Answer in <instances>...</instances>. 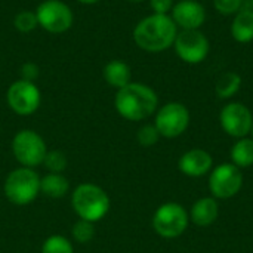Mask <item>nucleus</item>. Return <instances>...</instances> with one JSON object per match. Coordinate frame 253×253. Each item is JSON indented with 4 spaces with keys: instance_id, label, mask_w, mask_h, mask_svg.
I'll return each mask as SVG.
<instances>
[{
    "instance_id": "11",
    "label": "nucleus",
    "mask_w": 253,
    "mask_h": 253,
    "mask_svg": "<svg viewBox=\"0 0 253 253\" xmlns=\"http://www.w3.org/2000/svg\"><path fill=\"white\" fill-rule=\"evenodd\" d=\"M7 104L16 114L30 116L40 105V92L33 82L18 80L7 89Z\"/></svg>"
},
{
    "instance_id": "31",
    "label": "nucleus",
    "mask_w": 253,
    "mask_h": 253,
    "mask_svg": "<svg viewBox=\"0 0 253 253\" xmlns=\"http://www.w3.org/2000/svg\"><path fill=\"white\" fill-rule=\"evenodd\" d=\"M252 133H253V126H252Z\"/></svg>"
},
{
    "instance_id": "15",
    "label": "nucleus",
    "mask_w": 253,
    "mask_h": 253,
    "mask_svg": "<svg viewBox=\"0 0 253 253\" xmlns=\"http://www.w3.org/2000/svg\"><path fill=\"white\" fill-rule=\"evenodd\" d=\"M218 213H219L218 203L213 199L206 197L194 203L191 209V221L199 227H208L216 221Z\"/></svg>"
},
{
    "instance_id": "16",
    "label": "nucleus",
    "mask_w": 253,
    "mask_h": 253,
    "mask_svg": "<svg viewBox=\"0 0 253 253\" xmlns=\"http://www.w3.org/2000/svg\"><path fill=\"white\" fill-rule=\"evenodd\" d=\"M104 79L114 87H125L130 83V68L122 61H111L104 67Z\"/></svg>"
},
{
    "instance_id": "2",
    "label": "nucleus",
    "mask_w": 253,
    "mask_h": 253,
    "mask_svg": "<svg viewBox=\"0 0 253 253\" xmlns=\"http://www.w3.org/2000/svg\"><path fill=\"white\" fill-rule=\"evenodd\" d=\"M156 92L141 83H129L119 89L116 95V110L127 120L138 122L151 116L157 108Z\"/></svg>"
},
{
    "instance_id": "20",
    "label": "nucleus",
    "mask_w": 253,
    "mask_h": 253,
    "mask_svg": "<svg viewBox=\"0 0 253 253\" xmlns=\"http://www.w3.org/2000/svg\"><path fill=\"white\" fill-rule=\"evenodd\" d=\"M242 86V77L237 73H225L216 82V95L219 98H230L239 92Z\"/></svg>"
},
{
    "instance_id": "3",
    "label": "nucleus",
    "mask_w": 253,
    "mask_h": 253,
    "mask_svg": "<svg viewBox=\"0 0 253 253\" xmlns=\"http://www.w3.org/2000/svg\"><path fill=\"white\" fill-rule=\"evenodd\" d=\"M73 208L80 219L96 222L102 219L110 209L107 193L93 184H82L73 193Z\"/></svg>"
},
{
    "instance_id": "27",
    "label": "nucleus",
    "mask_w": 253,
    "mask_h": 253,
    "mask_svg": "<svg viewBox=\"0 0 253 253\" xmlns=\"http://www.w3.org/2000/svg\"><path fill=\"white\" fill-rule=\"evenodd\" d=\"M21 76H22V80H27V82H33L34 79H37L39 76V68L36 64H31V62H27L22 65L21 68Z\"/></svg>"
},
{
    "instance_id": "10",
    "label": "nucleus",
    "mask_w": 253,
    "mask_h": 253,
    "mask_svg": "<svg viewBox=\"0 0 253 253\" xmlns=\"http://www.w3.org/2000/svg\"><path fill=\"white\" fill-rule=\"evenodd\" d=\"M243 185V175L236 165L218 166L209 178V188L218 199H230L236 196Z\"/></svg>"
},
{
    "instance_id": "13",
    "label": "nucleus",
    "mask_w": 253,
    "mask_h": 253,
    "mask_svg": "<svg viewBox=\"0 0 253 253\" xmlns=\"http://www.w3.org/2000/svg\"><path fill=\"white\" fill-rule=\"evenodd\" d=\"M172 19L184 30H199L206 19V10L196 0H182L173 6Z\"/></svg>"
},
{
    "instance_id": "1",
    "label": "nucleus",
    "mask_w": 253,
    "mask_h": 253,
    "mask_svg": "<svg viewBox=\"0 0 253 253\" xmlns=\"http://www.w3.org/2000/svg\"><path fill=\"white\" fill-rule=\"evenodd\" d=\"M176 24L168 15L154 13L144 18L133 31L136 44L148 52H162L176 39Z\"/></svg>"
},
{
    "instance_id": "12",
    "label": "nucleus",
    "mask_w": 253,
    "mask_h": 253,
    "mask_svg": "<svg viewBox=\"0 0 253 253\" xmlns=\"http://www.w3.org/2000/svg\"><path fill=\"white\" fill-rule=\"evenodd\" d=\"M219 120L224 130L236 138H243L252 130V113L246 105L240 102H231L225 105L221 111Z\"/></svg>"
},
{
    "instance_id": "29",
    "label": "nucleus",
    "mask_w": 253,
    "mask_h": 253,
    "mask_svg": "<svg viewBox=\"0 0 253 253\" xmlns=\"http://www.w3.org/2000/svg\"><path fill=\"white\" fill-rule=\"evenodd\" d=\"M77 1H82V3H87V4H92V3H96L99 0H77Z\"/></svg>"
},
{
    "instance_id": "18",
    "label": "nucleus",
    "mask_w": 253,
    "mask_h": 253,
    "mask_svg": "<svg viewBox=\"0 0 253 253\" xmlns=\"http://www.w3.org/2000/svg\"><path fill=\"white\" fill-rule=\"evenodd\" d=\"M70 184L61 173H49L40 179V191L52 199H61L67 194Z\"/></svg>"
},
{
    "instance_id": "30",
    "label": "nucleus",
    "mask_w": 253,
    "mask_h": 253,
    "mask_svg": "<svg viewBox=\"0 0 253 253\" xmlns=\"http://www.w3.org/2000/svg\"><path fill=\"white\" fill-rule=\"evenodd\" d=\"M129 1H144V0H129Z\"/></svg>"
},
{
    "instance_id": "5",
    "label": "nucleus",
    "mask_w": 253,
    "mask_h": 253,
    "mask_svg": "<svg viewBox=\"0 0 253 253\" xmlns=\"http://www.w3.org/2000/svg\"><path fill=\"white\" fill-rule=\"evenodd\" d=\"M15 159L25 168H33L43 163L46 157V144L42 136L33 130H21L12 141Z\"/></svg>"
},
{
    "instance_id": "26",
    "label": "nucleus",
    "mask_w": 253,
    "mask_h": 253,
    "mask_svg": "<svg viewBox=\"0 0 253 253\" xmlns=\"http://www.w3.org/2000/svg\"><path fill=\"white\" fill-rule=\"evenodd\" d=\"M242 3H243V0H213L216 10L224 15H231V13L237 12L240 9Z\"/></svg>"
},
{
    "instance_id": "19",
    "label": "nucleus",
    "mask_w": 253,
    "mask_h": 253,
    "mask_svg": "<svg viewBox=\"0 0 253 253\" xmlns=\"http://www.w3.org/2000/svg\"><path fill=\"white\" fill-rule=\"evenodd\" d=\"M231 159L237 168H248L253 165V141L240 139L231 150Z\"/></svg>"
},
{
    "instance_id": "7",
    "label": "nucleus",
    "mask_w": 253,
    "mask_h": 253,
    "mask_svg": "<svg viewBox=\"0 0 253 253\" xmlns=\"http://www.w3.org/2000/svg\"><path fill=\"white\" fill-rule=\"evenodd\" d=\"M39 24L49 33H64L73 24V13L70 7L59 0L43 1L36 12Z\"/></svg>"
},
{
    "instance_id": "4",
    "label": "nucleus",
    "mask_w": 253,
    "mask_h": 253,
    "mask_svg": "<svg viewBox=\"0 0 253 253\" xmlns=\"http://www.w3.org/2000/svg\"><path fill=\"white\" fill-rule=\"evenodd\" d=\"M40 191V178L30 168L12 170L4 181V194L13 205L24 206L31 203Z\"/></svg>"
},
{
    "instance_id": "25",
    "label": "nucleus",
    "mask_w": 253,
    "mask_h": 253,
    "mask_svg": "<svg viewBox=\"0 0 253 253\" xmlns=\"http://www.w3.org/2000/svg\"><path fill=\"white\" fill-rule=\"evenodd\" d=\"M159 136H160V133H159L156 126L145 125L138 132V142L142 147H151V145H154L159 141Z\"/></svg>"
},
{
    "instance_id": "22",
    "label": "nucleus",
    "mask_w": 253,
    "mask_h": 253,
    "mask_svg": "<svg viewBox=\"0 0 253 253\" xmlns=\"http://www.w3.org/2000/svg\"><path fill=\"white\" fill-rule=\"evenodd\" d=\"M43 163L50 170V173H61L67 168V157L62 151L53 150V151L46 153Z\"/></svg>"
},
{
    "instance_id": "6",
    "label": "nucleus",
    "mask_w": 253,
    "mask_h": 253,
    "mask_svg": "<svg viewBox=\"0 0 253 253\" xmlns=\"http://www.w3.org/2000/svg\"><path fill=\"white\" fill-rule=\"evenodd\" d=\"M188 225V215L178 203H166L157 209L153 218V227L157 234L166 239L181 236Z\"/></svg>"
},
{
    "instance_id": "24",
    "label": "nucleus",
    "mask_w": 253,
    "mask_h": 253,
    "mask_svg": "<svg viewBox=\"0 0 253 253\" xmlns=\"http://www.w3.org/2000/svg\"><path fill=\"white\" fill-rule=\"evenodd\" d=\"M16 30H19L21 33H30L36 28V25L39 24L37 21V16L34 12H30V10H22L19 12L16 16H15V21H13Z\"/></svg>"
},
{
    "instance_id": "28",
    "label": "nucleus",
    "mask_w": 253,
    "mask_h": 253,
    "mask_svg": "<svg viewBox=\"0 0 253 253\" xmlns=\"http://www.w3.org/2000/svg\"><path fill=\"white\" fill-rule=\"evenodd\" d=\"M150 3H151V7L154 9L156 13L166 15L172 9L173 0H150Z\"/></svg>"
},
{
    "instance_id": "9",
    "label": "nucleus",
    "mask_w": 253,
    "mask_h": 253,
    "mask_svg": "<svg viewBox=\"0 0 253 253\" xmlns=\"http://www.w3.org/2000/svg\"><path fill=\"white\" fill-rule=\"evenodd\" d=\"M175 49L182 61L188 64H199L205 61L209 53V40L199 30H184L176 34Z\"/></svg>"
},
{
    "instance_id": "23",
    "label": "nucleus",
    "mask_w": 253,
    "mask_h": 253,
    "mask_svg": "<svg viewBox=\"0 0 253 253\" xmlns=\"http://www.w3.org/2000/svg\"><path fill=\"white\" fill-rule=\"evenodd\" d=\"M93 236H95L93 222L80 219V221H77L74 224V227H73V237L79 243H89L93 239Z\"/></svg>"
},
{
    "instance_id": "17",
    "label": "nucleus",
    "mask_w": 253,
    "mask_h": 253,
    "mask_svg": "<svg viewBox=\"0 0 253 253\" xmlns=\"http://www.w3.org/2000/svg\"><path fill=\"white\" fill-rule=\"evenodd\" d=\"M233 37L240 43H249L253 40V10H242L231 25Z\"/></svg>"
},
{
    "instance_id": "8",
    "label": "nucleus",
    "mask_w": 253,
    "mask_h": 253,
    "mask_svg": "<svg viewBox=\"0 0 253 253\" xmlns=\"http://www.w3.org/2000/svg\"><path fill=\"white\" fill-rule=\"evenodd\" d=\"M190 123V113L185 105L179 102H170L160 108L156 117V127L160 135L166 138L179 136Z\"/></svg>"
},
{
    "instance_id": "21",
    "label": "nucleus",
    "mask_w": 253,
    "mask_h": 253,
    "mask_svg": "<svg viewBox=\"0 0 253 253\" xmlns=\"http://www.w3.org/2000/svg\"><path fill=\"white\" fill-rule=\"evenodd\" d=\"M42 253H73V246L65 237L52 236L43 243Z\"/></svg>"
},
{
    "instance_id": "14",
    "label": "nucleus",
    "mask_w": 253,
    "mask_h": 253,
    "mask_svg": "<svg viewBox=\"0 0 253 253\" xmlns=\"http://www.w3.org/2000/svg\"><path fill=\"white\" fill-rule=\"evenodd\" d=\"M212 168V157L205 150H191L179 159V169L188 176H202Z\"/></svg>"
}]
</instances>
